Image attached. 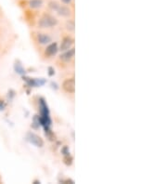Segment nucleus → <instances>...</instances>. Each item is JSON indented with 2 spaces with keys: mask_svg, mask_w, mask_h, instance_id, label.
Returning a JSON list of instances; mask_svg holds the SVG:
<instances>
[{
  "mask_svg": "<svg viewBox=\"0 0 167 184\" xmlns=\"http://www.w3.org/2000/svg\"><path fill=\"white\" fill-rule=\"evenodd\" d=\"M27 139L36 147H43L44 146V140L38 135H36L34 133H28L27 134Z\"/></svg>",
  "mask_w": 167,
  "mask_h": 184,
  "instance_id": "f03ea898",
  "label": "nucleus"
},
{
  "mask_svg": "<svg viewBox=\"0 0 167 184\" xmlns=\"http://www.w3.org/2000/svg\"><path fill=\"white\" fill-rule=\"evenodd\" d=\"M58 44L57 43H51L46 46V48L45 50V54L47 57H51V56H54L58 52Z\"/></svg>",
  "mask_w": 167,
  "mask_h": 184,
  "instance_id": "423d86ee",
  "label": "nucleus"
},
{
  "mask_svg": "<svg viewBox=\"0 0 167 184\" xmlns=\"http://www.w3.org/2000/svg\"><path fill=\"white\" fill-rule=\"evenodd\" d=\"M57 24H58V20L49 14L44 15L38 21V25L41 28H50L56 26Z\"/></svg>",
  "mask_w": 167,
  "mask_h": 184,
  "instance_id": "f257e3e1",
  "label": "nucleus"
},
{
  "mask_svg": "<svg viewBox=\"0 0 167 184\" xmlns=\"http://www.w3.org/2000/svg\"><path fill=\"white\" fill-rule=\"evenodd\" d=\"M44 2L43 0H30L29 1V7L32 8H40L43 6Z\"/></svg>",
  "mask_w": 167,
  "mask_h": 184,
  "instance_id": "1a4fd4ad",
  "label": "nucleus"
},
{
  "mask_svg": "<svg viewBox=\"0 0 167 184\" xmlns=\"http://www.w3.org/2000/svg\"><path fill=\"white\" fill-rule=\"evenodd\" d=\"M37 39H38V42L42 45H46V44H49L51 42V37L46 34V33H38L37 35Z\"/></svg>",
  "mask_w": 167,
  "mask_h": 184,
  "instance_id": "0eeeda50",
  "label": "nucleus"
},
{
  "mask_svg": "<svg viewBox=\"0 0 167 184\" xmlns=\"http://www.w3.org/2000/svg\"><path fill=\"white\" fill-rule=\"evenodd\" d=\"M57 12L59 16H62V17H68V16L71 15V9L67 6H61L60 5L59 7L58 8Z\"/></svg>",
  "mask_w": 167,
  "mask_h": 184,
  "instance_id": "6e6552de",
  "label": "nucleus"
},
{
  "mask_svg": "<svg viewBox=\"0 0 167 184\" xmlns=\"http://www.w3.org/2000/svg\"><path fill=\"white\" fill-rule=\"evenodd\" d=\"M74 54H75V48L72 47V48H70V49L66 50L63 54H61L60 57H59V59L61 60H63V61L68 62V61H70L74 57Z\"/></svg>",
  "mask_w": 167,
  "mask_h": 184,
  "instance_id": "39448f33",
  "label": "nucleus"
},
{
  "mask_svg": "<svg viewBox=\"0 0 167 184\" xmlns=\"http://www.w3.org/2000/svg\"><path fill=\"white\" fill-rule=\"evenodd\" d=\"M14 69H15V71H16L18 73H19V74H24V73H25V70L23 69V67H22L21 64H19V63H16V64L14 65Z\"/></svg>",
  "mask_w": 167,
  "mask_h": 184,
  "instance_id": "f8f14e48",
  "label": "nucleus"
},
{
  "mask_svg": "<svg viewBox=\"0 0 167 184\" xmlns=\"http://www.w3.org/2000/svg\"><path fill=\"white\" fill-rule=\"evenodd\" d=\"M62 88L68 93H74L75 91V80L74 78H68L62 84Z\"/></svg>",
  "mask_w": 167,
  "mask_h": 184,
  "instance_id": "7ed1b4c3",
  "label": "nucleus"
},
{
  "mask_svg": "<svg viewBox=\"0 0 167 184\" xmlns=\"http://www.w3.org/2000/svg\"><path fill=\"white\" fill-rule=\"evenodd\" d=\"M48 70H49V72H48V73H49V75H53V74L55 73V71L53 70V68H51V67H50V68H48Z\"/></svg>",
  "mask_w": 167,
  "mask_h": 184,
  "instance_id": "dca6fc26",
  "label": "nucleus"
},
{
  "mask_svg": "<svg viewBox=\"0 0 167 184\" xmlns=\"http://www.w3.org/2000/svg\"><path fill=\"white\" fill-rule=\"evenodd\" d=\"M33 183H34V184H38V183H40V181H39V180H34Z\"/></svg>",
  "mask_w": 167,
  "mask_h": 184,
  "instance_id": "a211bd4d",
  "label": "nucleus"
},
{
  "mask_svg": "<svg viewBox=\"0 0 167 184\" xmlns=\"http://www.w3.org/2000/svg\"><path fill=\"white\" fill-rule=\"evenodd\" d=\"M66 29L69 31V32H73L74 29H75V23H74V20H68L66 22Z\"/></svg>",
  "mask_w": 167,
  "mask_h": 184,
  "instance_id": "9d476101",
  "label": "nucleus"
},
{
  "mask_svg": "<svg viewBox=\"0 0 167 184\" xmlns=\"http://www.w3.org/2000/svg\"><path fill=\"white\" fill-rule=\"evenodd\" d=\"M61 151L63 152L64 155H69V154H70V151H69L68 147H63L62 150H61Z\"/></svg>",
  "mask_w": 167,
  "mask_h": 184,
  "instance_id": "4468645a",
  "label": "nucleus"
},
{
  "mask_svg": "<svg viewBox=\"0 0 167 184\" xmlns=\"http://www.w3.org/2000/svg\"><path fill=\"white\" fill-rule=\"evenodd\" d=\"M5 103H4V101L3 100H0V110H4L5 109Z\"/></svg>",
  "mask_w": 167,
  "mask_h": 184,
  "instance_id": "2eb2a0df",
  "label": "nucleus"
},
{
  "mask_svg": "<svg viewBox=\"0 0 167 184\" xmlns=\"http://www.w3.org/2000/svg\"><path fill=\"white\" fill-rule=\"evenodd\" d=\"M59 4H58V2H57V1H50L49 3H48V7H50V9H52V10H55V11H57L58 10V8L59 7Z\"/></svg>",
  "mask_w": 167,
  "mask_h": 184,
  "instance_id": "9b49d317",
  "label": "nucleus"
},
{
  "mask_svg": "<svg viewBox=\"0 0 167 184\" xmlns=\"http://www.w3.org/2000/svg\"><path fill=\"white\" fill-rule=\"evenodd\" d=\"M64 160H65V164H68V165H71V163H72V158L70 156V154H69V155H65Z\"/></svg>",
  "mask_w": 167,
  "mask_h": 184,
  "instance_id": "ddd939ff",
  "label": "nucleus"
},
{
  "mask_svg": "<svg viewBox=\"0 0 167 184\" xmlns=\"http://www.w3.org/2000/svg\"><path fill=\"white\" fill-rule=\"evenodd\" d=\"M72 44H73V39L71 38L70 36H66V37H64L62 39L59 49L61 51H66V50H68V49L71 48V46H72Z\"/></svg>",
  "mask_w": 167,
  "mask_h": 184,
  "instance_id": "20e7f679",
  "label": "nucleus"
},
{
  "mask_svg": "<svg viewBox=\"0 0 167 184\" xmlns=\"http://www.w3.org/2000/svg\"><path fill=\"white\" fill-rule=\"evenodd\" d=\"M64 4H66V5H69L71 2V0H61Z\"/></svg>",
  "mask_w": 167,
  "mask_h": 184,
  "instance_id": "f3484780",
  "label": "nucleus"
}]
</instances>
